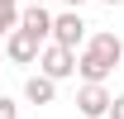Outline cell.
<instances>
[{"label": "cell", "instance_id": "cell-9", "mask_svg": "<svg viewBox=\"0 0 124 119\" xmlns=\"http://www.w3.org/2000/svg\"><path fill=\"white\" fill-rule=\"evenodd\" d=\"M0 119H19V105L10 100V95H0Z\"/></svg>", "mask_w": 124, "mask_h": 119}, {"label": "cell", "instance_id": "cell-10", "mask_svg": "<svg viewBox=\"0 0 124 119\" xmlns=\"http://www.w3.org/2000/svg\"><path fill=\"white\" fill-rule=\"evenodd\" d=\"M105 119H124V95H115V100H110V114Z\"/></svg>", "mask_w": 124, "mask_h": 119}, {"label": "cell", "instance_id": "cell-5", "mask_svg": "<svg viewBox=\"0 0 124 119\" xmlns=\"http://www.w3.org/2000/svg\"><path fill=\"white\" fill-rule=\"evenodd\" d=\"M19 29H29L38 43H48V38H53V10H48V5H24V10H19Z\"/></svg>", "mask_w": 124, "mask_h": 119}, {"label": "cell", "instance_id": "cell-14", "mask_svg": "<svg viewBox=\"0 0 124 119\" xmlns=\"http://www.w3.org/2000/svg\"><path fill=\"white\" fill-rule=\"evenodd\" d=\"M0 57H5V43H0Z\"/></svg>", "mask_w": 124, "mask_h": 119}, {"label": "cell", "instance_id": "cell-8", "mask_svg": "<svg viewBox=\"0 0 124 119\" xmlns=\"http://www.w3.org/2000/svg\"><path fill=\"white\" fill-rule=\"evenodd\" d=\"M15 29H19V5H10V0H0V38H10Z\"/></svg>", "mask_w": 124, "mask_h": 119}, {"label": "cell", "instance_id": "cell-7", "mask_svg": "<svg viewBox=\"0 0 124 119\" xmlns=\"http://www.w3.org/2000/svg\"><path fill=\"white\" fill-rule=\"evenodd\" d=\"M24 100H29V105H53V100H57V81H48V76L33 72L29 81H24Z\"/></svg>", "mask_w": 124, "mask_h": 119}, {"label": "cell", "instance_id": "cell-12", "mask_svg": "<svg viewBox=\"0 0 124 119\" xmlns=\"http://www.w3.org/2000/svg\"><path fill=\"white\" fill-rule=\"evenodd\" d=\"M105 5H124V0H105Z\"/></svg>", "mask_w": 124, "mask_h": 119}, {"label": "cell", "instance_id": "cell-1", "mask_svg": "<svg viewBox=\"0 0 124 119\" xmlns=\"http://www.w3.org/2000/svg\"><path fill=\"white\" fill-rule=\"evenodd\" d=\"M115 67H124V43H119V33H91L86 48L77 52V76H81V86H105Z\"/></svg>", "mask_w": 124, "mask_h": 119}, {"label": "cell", "instance_id": "cell-2", "mask_svg": "<svg viewBox=\"0 0 124 119\" xmlns=\"http://www.w3.org/2000/svg\"><path fill=\"white\" fill-rule=\"evenodd\" d=\"M53 43L67 48V52L86 48V19H81V10H62V15H53Z\"/></svg>", "mask_w": 124, "mask_h": 119}, {"label": "cell", "instance_id": "cell-11", "mask_svg": "<svg viewBox=\"0 0 124 119\" xmlns=\"http://www.w3.org/2000/svg\"><path fill=\"white\" fill-rule=\"evenodd\" d=\"M81 5H86V0H67V10H81Z\"/></svg>", "mask_w": 124, "mask_h": 119}, {"label": "cell", "instance_id": "cell-13", "mask_svg": "<svg viewBox=\"0 0 124 119\" xmlns=\"http://www.w3.org/2000/svg\"><path fill=\"white\" fill-rule=\"evenodd\" d=\"M29 5H48V0H29Z\"/></svg>", "mask_w": 124, "mask_h": 119}, {"label": "cell", "instance_id": "cell-15", "mask_svg": "<svg viewBox=\"0 0 124 119\" xmlns=\"http://www.w3.org/2000/svg\"><path fill=\"white\" fill-rule=\"evenodd\" d=\"M10 5H19V0H10Z\"/></svg>", "mask_w": 124, "mask_h": 119}, {"label": "cell", "instance_id": "cell-6", "mask_svg": "<svg viewBox=\"0 0 124 119\" xmlns=\"http://www.w3.org/2000/svg\"><path fill=\"white\" fill-rule=\"evenodd\" d=\"M110 100H115V95H110L105 86H81V90H77V110H81L86 119H105V114H110Z\"/></svg>", "mask_w": 124, "mask_h": 119}, {"label": "cell", "instance_id": "cell-4", "mask_svg": "<svg viewBox=\"0 0 124 119\" xmlns=\"http://www.w3.org/2000/svg\"><path fill=\"white\" fill-rule=\"evenodd\" d=\"M38 52H43V43H38L29 29H15L10 38H5V57L15 62V67H29V62H38Z\"/></svg>", "mask_w": 124, "mask_h": 119}, {"label": "cell", "instance_id": "cell-3", "mask_svg": "<svg viewBox=\"0 0 124 119\" xmlns=\"http://www.w3.org/2000/svg\"><path fill=\"white\" fill-rule=\"evenodd\" d=\"M38 76H48V81L77 76V52H67V48H57V43H43V52H38Z\"/></svg>", "mask_w": 124, "mask_h": 119}]
</instances>
